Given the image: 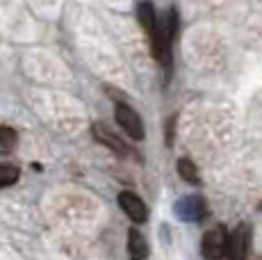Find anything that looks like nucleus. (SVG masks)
I'll return each instance as SVG.
<instances>
[{
  "label": "nucleus",
  "instance_id": "obj_8",
  "mask_svg": "<svg viewBox=\"0 0 262 260\" xmlns=\"http://www.w3.org/2000/svg\"><path fill=\"white\" fill-rule=\"evenodd\" d=\"M128 253H130V260H144L148 256V242H146L144 235L137 228L128 231Z\"/></svg>",
  "mask_w": 262,
  "mask_h": 260
},
{
  "label": "nucleus",
  "instance_id": "obj_12",
  "mask_svg": "<svg viewBox=\"0 0 262 260\" xmlns=\"http://www.w3.org/2000/svg\"><path fill=\"white\" fill-rule=\"evenodd\" d=\"M21 176L18 167L14 164H0V187H7V185H14Z\"/></svg>",
  "mask_w": 262,
  "mask_h": 260
},
{
  "label": "nucleus",
  "instance_id": "obj_13",
  "mask_svg": "<svg viewBox=\"0 0 262 260\" xmlns=\"http://www.w3.org/2000/svg\"><path fill=\"white\" fill-rule=\"evenodd\" d=\"M260 210H262V203H260Z\"/></svg>",
  "mask_w": 262,
  "mask_h": 260
},
{
  "label": "nucleus",
  "instance_id": "obj_9",
  "mask_svg": "<svg viewBox=\"0 0 262 260\" xmlns=\"http://www.w3.org/2000/svg\"><path fill=\"white\" fill-rule=\"evenodd\" d=\"M137 18H139V23H142V28L146 30V34H148V37H153L155 26H158V14H155L153 3H148V0L139 3L137 5Z\"/></svg>",
  "mask_w": 262,
  "mask_h": 260
},
{
  "label": "nucleus",
  "instance_id": "obj_3",
  "mask_svg": "<svg viewBox=\"0 0 262 260\" xmlns=\"http://www.w3.org/2000/svg\"><path fill=\"white\" fill-rule=\"evenodd\" d=\"M226 249H228V233L224 226H214L203 235V242H201V251H203L205 260H219L226 256Z\"/></svg>",
  "mask_w": 262,
  "mask_h": 260
},
{
  "label": "nucleus",
  "instance_id": "obj_6",
  "mask_svg": "<svg viewBox=\"0 0 262 260\" xmlns=\"http://www.w3.org/2000/svg\"><path fill=\"white\" fill-rule=\"evenodd\" d=\"M119 206L130 219H133V222L142 224V222L148 219V208H146V203L135 192H121L119 194Z\"/></svg>",
  "mask_w": 262,
  "mask_h": 260
},
{
  "label": "nucleus",
  "instance_id": "obj_11",
  "mask_svg": "<svg viewBox=\"0 0 262 260\" xmlns=\"http://www.w3.org/2000/svg\"><path fill=\"white\" fill-rule=\"evenodd\" d=\"M16 142H18L16 130L9 128V126H0V153H9V151H14Z\"/></svg>",
  "mask_w": 262,
  "mask_h": 260
},
{
  "label": "nucleus",
  "instance_id": "obj_4",
  "mask_svg": "<svg viewBox=\"0 0 262 260\" xmlns=\"http://www.w3.org/2000/svg\"><path fill=\"white\" fill-rule=\"evenodd\" d=\"M205 199L199 194H191V197H183L180 201H176L173 212L180 222H201L205 217Z\"/></svg>",
  "mask_w": 262,
  "mask_h": 260
},
{
  "label": "nucleus",
  "instance_id": "obj_7",
  "mask_svg": "<svg viewBox=\"0 0 262 260\" xmlns=\"http://www.w3.org/2000/svg\"><path fill=\"white\" fill-rule=\"evenodd\" d=\"M92 133H94V137L98 139L103 146H107L112 153H117V156H128L130 153V148L125 146V142L121 137H117V135L112 133L105 123H94V128H92Z\"/></svg>",
  "mask_w": 262,
  "mask_h": 260
},
{
  "label": "nucleus",
  "instance_id": "obj_5",
  "mask_svg": "<svg viewBox=\"0 0 262 260\" xmlns=\"http://www.w3.org/2000/svg\"><path fill=\"white\" fill-rule=\"evenodd\" d=\"M249 244H251L249 224H239V226L228 235V249H226V256H228L230 260H246L249 258Z\"/></svg>",
  "mask_w": 262,
  "mask_h": 260
},
{
  "label": "nucleus",
  "instance_id": "obj_1",
  "mask_svg": "<svg viewBox=\"0 0 262 260\" xmlns=\"http://www.w3.org/2000/svg\"><path fill=\"white\" fill-rule=\"evenodd\" d=\"M176 32H178V14H176V9H169L167 14L158 16V26L150 37L155 59L167 69L171 67V41H173Z\"/></svg>",
  "mask_w": 262,
  "mask_h": 260
},
{
  "label": "nucleus",
  "instance_id": "obj_2",
  "mask_svg": "<svg viewBox=\"0 0 262 260\" xmlns=\"http://www.w3.org/2000/svg\"><path fill=\"white\" fill-rule=\"evenodd\" d=\"M114 117H117V123L125 130V135H128L130 139H135V142H142L144 135H146L144 121H142V117H139V114L135 112L133 107H130V105L117 103V107H114Z\"/></svg>",
  "mask_w": 262,
  "mask_h": 260
},
{
  "label": "nucleus",
  "instance_id": "obj_10",
  "mask_svg": "<svg viewBox=\"0 0 262 260\" xmlns=\"http://www.w3.org/2000/svg\"><path fill=\"white\" fill-rule=\"evenodd\" d=\"M178 174H180V178H185L187 183L191 185H199V169H196V164L191 162L189 158H180L178 160Z\"/></svg>",
  "mask_w": 262,
  "mask_h": 260
}]
</instances>
